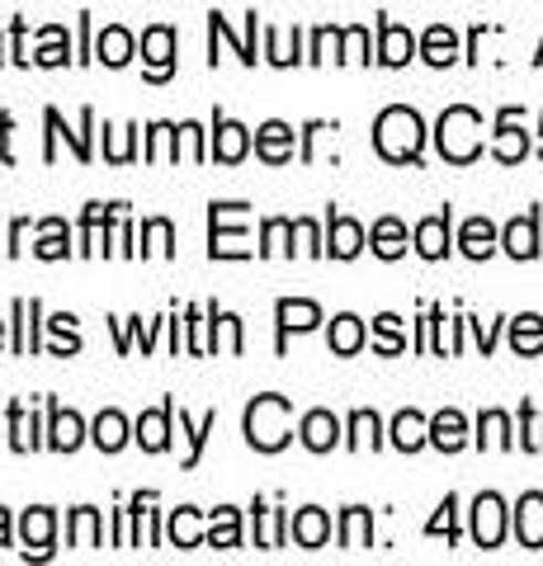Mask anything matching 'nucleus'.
<instances>
[{"mask_svg": "<svg viewBox=\"0 0 543 566\" xmlns=\"http://www.w3.org/2000/svg\"><path fill=\"white\" fill-rule=\"evenodd\" d=\"M426 62H435V66L453 62V33L449 29H430L426 33Z\"/></svg>", "mask_w": 543, "mask_h": 566, "instance_id": "obj_29", "label": "nucleus"}, {"mask_svg": "<svg viewBox=\"0 0 543 566\" xmlns=\"http://www.w3.org/2000/svg\"><path fill=\"white\" fill-rule=\"evenodd\" d=\"M378 33H383V48H378V62H388V66H401V62H411V33L407 29H397V24H388L383 20L378 24Z\"/></svg>", "mask_w": 543, "mask_h": 566, "instance_id": "obj_15", "label": "nucleus"}, {"mask_svg": "<svg viewBox=\"0 0 543 566\" xmlns=\"http://www.w3.org/2000/svg\"><path fill=\"white\" fill-rule=\"evenodd\" d=\"M6 543H10V515L0 510V547H6Z\"/></svg>", "mask_w": 543, "mask_h": 566, "instance_id": "obj_33", "label": "nucleus"}, {"mask_svg": "<svg viewBox=\"0 0 543 566\" xmlns=\"http://www.w3.org/2000/svg\"><path fill=\"white\" fill-rule=\"evenodd\" d=\"M170 411H175V406L166 401L161 411H152V416L137 420V444H143L147 453H161V449H166V424H170Z\"/></svg>", "mask_w": 543, "mask_h": 566, "instance_id": "obj_16", "label": "nucleus"}, {"mask_svg": "<svg viewBox=\"0 0 543 566\" xmlns=\"http://www.w3.org/2000/svg\"><path fill=\"white\" fill-rule=\"evenodd\" d=\"M472 534H478L482 547L501 543V501L497 495H478V505H472Z\"/></svg>", "mask_w": 543, "mask_h": 566, "instance_id": "obj_6", "label": "nucleus"}, {"mask_svg": "<svg viewBox=\"0 0 543 566\" xmlns=\"http://www.w3.org/2000/svg\"><path fill=\"white\" fill-rule=\"evenodd\" d=\"M247 147H251L247 128H241V123H232V118H222V114H218V137H213V156H218V161L237 166L241 156H247Z\"/></svg>", "mask_w": 543, "mask_h": 566, "instance_id": "obj_5", "label": "nucleus"}, {"mask_svg": "<svg viewBox=\"0 0 543 566\" xmlns=\"http://www.w3.org/2000/svg\"><path fill=\"white\" fill-rule=\"evenodd\" d=\"M58 227H62V222H52V237H43L39 245H33V251H39L43 260H62V255H66V237H58Z\"/></svg>", "mask_w": 543, "mask_h": 566, "instance_id": "obj_31", "label": "nucleus"}, {"mask_svg": "<svg viewBox=\"0 0 543 566\" xmlns=\"http://www.w3.org/2000/svg\"><path fill=\"white\" fill-rule=\"evenodd\" d=\"M374 251H378L383 260H397L401 251H407V232H401V222L383 218V222L374 227Z\"/></svg>", "mask_w": 543, "mask_h": 566, "instance_id": "obj_22", "label": "nucleus"}, {"mask_svg": "<svg viewBox=\"0 0 543 566\" xmlns=\"http://www.w3.org/2000/svg\"><path fill=\"white\" fill-rule=\"evenodd\" d=\"M416 251L426 260H440L449 251V212H440V218H426L416 227Z\"/></svg>", "mask_w": 543, "mask_h": 566, "instance_id": "obj_9", "label": "nucleus"}, {"mask_svg": "<svg viewBox=\"0 0 543 566\" xmlns=\"http://www.w3.org/2000/svg\"><path fill=\"white\" fill-rule=\"evenodd\" d=\"M378 331H383V349H397V316H378Z\"/></svg>", "mask_w": 543, "mask_h": 566, "instance_id": "obj_32", "label": "nucleus"}, {"mask_svg": "<svg viewBox=\"0 0 543 566\" xmlns=\"http://www.w3.org/2000/svg\"><path fill=\"white\" fill-rule=\"evenodd\" d=\"M143 52H147V76L152 81H166L175 71V29L170 24H156L143 33Z\"/></svg>", "mask_w": 543, "mask_h": 566, "instance_id": "obj_3", "label": "nucleus"}, {"mask_svg": "<svg viewBox=\"0 0 543 566\" xmlns=\"http://www.w3.org/2000/svg\"><path fill=\"white\" fill-rule=\"evenodd\" d=\"M24 543H33V557H48L52 547V510H29L24 515Z\"/></svg>", "mask_w": 543, "mask_h": 566, "instance_id": "obj_18", "label": "nucleus"}, {"mask_svg": "<svg viewBox=\"0 0 543 566\" xmlns=\"http://www.w3.org/2000/svg\"><path fill=\"white\" fill-rule=\"evenodd\" d=\"M95 57L109 62V66H124V62L133 57V33L118 29V24H109V29L100 33V43H95Z\"/></svg>", "mask_w": 543, "mask_h": 566, "instance_id": "obj_14", "label": "nucleus"}, {"mask_svg": "<svg viewBox=\"0 0 543 566\" xmlns=\"http://www.w3.org/2000/svg\"><path fill=\"white\" fill-rule=\"evenodd\" d=\"M274 316H279V349H284V340H289V331H312L322 322V307L317 303H303V297H284V303L274 307Z\"/></svg>", "mask_w": 543, "mask_h": 566, "instance_id": "obj_4", "label": "nucleus"}, {"mask_svg": "<svg viewBox=\"0 0 543 566\" xmlns=\"http://www.w3.org/2000/svg\"><path fill=\"white\" fill-rule=\"evenodd\" d=\"M284 420H289V397H255L247 406V439H251L260 453L284 449L289 444Z\"/></svg>", "mask_w": 543, "mask_h": 566, "instance_id": "obj_1", "label": "nucleus"}, {"mask_svg": "<svg viewBox=\"0 0 543 566\" xmlns=\"http://www.w3.org/2000/svg\"><path fill=\"white\" fill-rule=\"evenodd\" d=\"M336 434H341L336 416H326V411H312V416H303V444H307L312 453H326L331 444H336Z\"/></svg>", "mask_w": 543, "mask_h": 566, "instance_id": "obj_12", "label": "nucleus"}, {"mask_svg": "<svg viewBox=\"0 0 543 566\" xmlns=\"http://www.w3.org/2000/svg\"><path fill=\"white\" fill-rule=\"evenodd\" d=\"M81 439H85L81 416L76 411H62V406H52V439H48V444L62 449V453H72V449H81Z\"/></svg>", "mask_w": 543, "mask_h": 566, "instance_id": "obj_10", "label": "nucleus"}, {"mask_svg": "<svg viewBox=\"0 0 543 566\" xmlns=\"http://www.w3.org/2000/svg\"><path fill=\"white\" fill-rule=\"evenodd\" d=\"M374 142L388 161H416L420 156V118L411 109H388L378 118Z\"/></svg>", "mask_w": 543, "mask_h": 566, "instance_id": "obj_2", "label": "nucleus"}, {"mask_svg": "<svg viewBox=\"0 0 543 566\" xmlns=\"http://www.w3.org/2000/svg\"><path fill=\"white\" fill-rule=\"evenodd\" d=\"M515 534L524 547H543V495L530 491L520 501V515H515Z\"/></svg>", "mask_w": 543, "mask_h": 566, "instance_id": "obj_8", "label": "nucleus"}, {"mask_svg": "<svg viewBox=\"0 0 543 566\" xmlns=\"http://www.w3.org/2000/svg\"><path fill=\"white\" fill-rule=\"evenodd\" d=\"M0 335H6V322H0Z\"/></svg>", "mask_w": 543, "mask_h": 566, "instance_id": "obj_34", "label": "nucleus"}, {"mask_svg": "<svg viewBox=\"0 0 543 566\" xmlns=\"http://www.w3.org/2000/svg\"><path fill=\"white\" fill-rule=\"evenodd\" d=\"M208 543L213 547H237L241 534H237V510H213V534H208Z\"/></svg>", "mask_w": 543, "mask_h": 566, "instance_id": "obj_26", "label": "nucleus"}, {"mask_svg": "<svg viewBox=\"0 0 543 566\" xmlns=\"http://www.w3.org/2000/svg\"><path fill=\"white\" fill-rule=\"evenodd\" d=\"M255 151L265 156V161H289L293 156V128L289 123H265V128H255Z\"/></svg>", "mask_w": 543, "mask_h": 566, "instance_id": "obj_7", "label": "nucleus"}, {"mask_svg": "<svg viewBox=\"0 0 543 566\" xmlns=\"http://www.w3.org/2000/svg\"><path fill=\"white\" fill-rule=\"evenodd\" d=\"M420 430H426V420L411 416V411H401V416H397V424H393L397 449H420V444H426V434H420Z\"/></svg>", "mask_w": 543, "mask_h": 566, "instance_id": "obj_25", "label": "nucleus"}, {"mask_svg": "<svg viewBox=\"0 0 543 566\" xmlns=\"http://www.w3.org/2000/svg\"><path fill=\"white\" fill-rule=\"evenodd\" d=\"M505 251H511L515 260H530V255H539V232H534V212H530V218H515L511 227H505Z\"/></svg>", "mask_w": 543, "mask_h": 566, "instance_id": "obj_17", "label": "nucleus"}, {"mask_svg": "<svg viewBox=\"0 0 543 566\" xmlns=\"http://www.w3.org/2000/svg\"><path fill=\"white\" fill-rule=\"evenodd\" d=\"M492 222L487 218H472L468 227H463V251L472 255V260H482V255H492Z\"/></svg>", "mask_w": 543, "mask_h": 566, "instance_id": "obj_23", "label": "nucleus"}, {"mask_svg": "<svg viewBox=\"0 0 543 566\" xmlns=\"http://www.w3.org/2000/svg\"><path fill=\"white\" fill-rule=\"evenodd\" d=\"M364 534H369V510L349 505L345 510V534H341V543L345 547H364Z\"/></svg>", "mask_w": 543, "mask_h": 566, "instance_id": "obj_28", "label": "nucleus"}, {"mask_svg": "<svg viewBox=\"0 0 543 566\" xmlns=\"http://www.w3.org/2000/svg\"><path fill=\"white\" fill-rule=\"evenodd\" d=\"M195 520H199V510H189V505L175 510V520H170V538H175V547H199Z\"/></svg>", "mask_w": 543, "mask_h": 566, "instance_id": "obj_27", "label": "nucleus"}, {"mask_svg": "<svg viewBox=\"0 0 543 566\" xmlns=\"http://www.w3.org/2000/svg\"><path fill=\"white\" fill-rule=\"evenodd\" d=\"M364 345V322H359V316H336V322H331V349H336V354H355Z\"/></svg>", "mask_w": 543, "mask_h": 566, "instance_id": "obj_19", "label": "nucleus"}, {"mask_svg": "<svg viewBox=\"0 0 543 566\" xmlns=\"http://www.w3.org/2000/svg\"><path fill=\"white\" fill-rule=\"evenodd\" d=\"M359 245H364L359 222H349V218H341V212H331V255H336V260H355Z\"/></svg>", "mask_w": 543, "mask_h": 566, "instance_id": "obj_11", "label": "nucleus"}, {"mask_svg": "<svg viewBox=\"0 0 543 566\" xmlns=\"http://www.w3.org/2000/svg\"><path fill=\"white\" fill-rule=\"evenodd\" d=\"M72 543L76 547H100V515L91 505H81L72 515Z\"/></svg>", "mask_w": 543, "mask_h": 566, "instance_id": "obj_24", "label": "nucleus"}, {"mask_svg": "<svg viewBox=\"0 0 543 566\" xmlns=\"http://www.w3.org/2000/svg\"><path fill=\"white\" fill-rule=\"evenodd\" d=\"M430 439H435V444H440L445 453L463 449V416H459V411H445V416H435V420H430Z\"/></svg>", "mask_w": 543, "mask_h": 566, "instance_id": "obj_20", "label": "nucleus"}, {"mask_svg": "<svg viewBox=\"0 0 543 566\" xmlns=\"http://www.w3.org/2000/svg\"><path fill=\"white\" fill-rule=\"evenodd\" d=\"M539 345H543V322H539V316H520V322H515V349L530 354Z\"/></svg>", "mask_w": 543, "mask_h": 566, "instance_id": "obj_30", "label": "nucleus"}, {"mask_svg": "<svg viewBox=\"0 0 543 566\" xmlns=\"http://www.w3.org/2000/svg\"><path fill=\"white\" fill-rule=\"evenodd\" d=\"M326 534H331V520L322 515L317 505H307V510H297V515H293V538L303 547H322Z\"/></svg>", "mask_w": 543, "mask_h": 566, "instance_id": "obj_13", "label": "nucleus"}, {"mask_svg": "<svg viewBox=\"0 0 543 566\" xmlns=\"http://www.w3.org/2000/svg\"><path fill=\"white\" fill-rule=\"evenodd\" d=\"M95 444L104 449V453H114V449H124V439H128V424H124V416L118 411H104L100 420H95Z\"/></svg>", "mask_w": 543, "mask_h": 566, "instance_id": "obj_21", "label": "nucleus"}]
</instances>
